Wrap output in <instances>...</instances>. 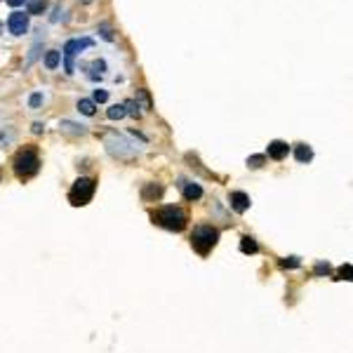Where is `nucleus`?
I'll list each match as a JSON object with an SVG mask.
<instances>
[{"label": "nucleus", "mask_w": 353, "mask_h": 353, "mask_svg": "<svg viewBox=\"0 0 353 353\" xmlns=\"http://www.w3.org/2000/svg\"><path fill=\"white\" fill-rule=\"evenodd\" d=\"M106 146H109V153H113L118 158H132L142 151L139 144L129 142L127 137H111V139H106Z\"/></svg>", "instance_id": "nucleus-5"}, {"label": "nucleus", "mask_w": 353, "mask_h": 353, "mask_svg": "<svg viewBox=\"0 0 353 353\" xmlns=\"http://www.w3.org/2000/svg\"><path fill=\"white\" fill-rule=\"evenodd\" d=\"M48 7H50V0H28L26 10L28 14H42Z\"/></svg>", "instance_id": "nucleus-12"}, {"label": "nucleus", "mask_w": 353, "mask_h": 353, "mask_svg": "<svg viewBox=\"0 0 353 353\" xmlns=\"http://www.w3.org/2000/svg\"><path fill=\"white\" fill-rule=\"evenodd\" d=\"M78 111L82 116H95V102L92 99H80L78 102Z\"/></svg>", "instance_id": "nucleus-18"}, {"label": "nucleus", "mask_w": 353, "mask_h": 353, "mask_svg": "<svg viewBox=\"0 0 353 353\" xmlns=\"http://www.w3.org/2000/svg\"><path fill=\"white\" fill-rule=\"evenodd\" d=\"M261 163H264V156H252V158H247V165H250V167H261Z\"/></svg>", "instance_id": "nucleus-25"}, {"label": "nucleus", "mask_w": 353, "mask_h": 353, "mask_svg": "<svg viewBox=\"0 0 353 353\" xmlns=\"http://www.w3.org/2000/svg\"><path fill=\"white\" fill-rule=\"evenodd\" d=\"M109 118L111 120H120V118H125V106H111L109 109Z\"/></svg>", "instance_id": "nucleus-19"}, {"label": "nucleus", "mask_w": 353, "mask_h": 353, "mask_svg": "<svg viewBox=\"0 0 353 353\" xmlns=\"http://www.w3.org/2000/svg\"><path fill=\"white\" fill-rule=\"evenodd\" d=\"M137 95H139V99L144 102V109H151V99H149V95H146V90H139Z\"/></svg>", "instance_id": "nucleus-26"}, {"label": "nucleus", "mask_w": 353, "mask_h": 353, "mask_svg": "<svg viewBox=\"0 0 353 353\" xmlns=\"http://www.w3.org/2000/svg\"><path fill=\"white\" fill-rule=\"evenodd\" d=\"M97 31L102 33V38H104V40H113V31H111V26H109V24H106V21H102Z\"/></svg>", "instance_id": "nucleus-20"}, {"label": "nucleus", "mask_w": 353, "mask_h": 353, "mask_svg": "<svg viewBox=\"0 0 353 353\" xmlns=\"http://www.w3.org/2000/svg\"><path fill=\"white\" fill-rule=\"evenodd\" d=\"M229 200H231V207L236 212H245L250 207V196L243 193V191H233L231 196H229Z\"/></svg>", "instance_id": "nucleus-10"}, {"label": "nucleus", "mask_w": 353, "mask_h": 353, "mask_svg": "<svg viewBox=\"0 0 353 353\" xmlns=\"http://www.w3.org/2000/svg\"><path fill=\"white\" fill-rule=\"evenodd\" d=\"M294 156H297L299 163H308V160L313 158V151H311V146H306V144H299L297 149H294Z\"/></svg>", "instance_id": "nucleus-15"}, {"label": "nucleus", "mask_w": 353, "mask_h": 353, "mask_svg": "<svg viewBox=\"0 0 353 353\" xmlns=\"http://www.w3.org/2000/svg\"><path fill=\"white\" fill-rule=\"evenodd\" d=\"M257 250H259L257 240L250 236H243V240H240V252H243V254H254Z\"/></svg>", "instance_id": "nucleus-13"}, {"label": "nucleus", "mask_w": 353, "mask_h": 353, "mask_svg": "<svg viewBox=\"0 0 353 353\" xmlns=\"http://www.w3.org/2000/svg\"><path fill=\"white\" fill-rule=\"evenodd\" d=\"M7 28L12 35H24L28 31V14L24 12H12L7 17Z\"/></svg>", "instance_id": "nucleus-7"}, {"label": "nucleus", "mask_w": 353, "mask_h": 353, "mask_svg": "<svg viewBox=\"0 0 353 353\" xmlns=\"http://www.w3.org/2000/svg\"><path fill=\"white\" fill-rule=\"evenodd\" d=\"M151 219H153V224L163 226L167 231H184V226L189 222L186 212H184L182 207H174V205H165V207L156 210L151 214Z\"/></svg>", "instance_id": "nucleus-1"}, {"label": "nucleus", "mask_w": 353, "mask_h": 353, "mask_svg": "<svg viewBox=\"0 0 353 353\" xmlns=\"http://www.w3.org/2000/svg\"><path fill=\"white\" fill-rule=\"evenodd\" d=\"M26 0H7V5H12V7H19V5H24Z\"/></svg>", "instance_id": "nucleus-29"}, {"label": "nucleus", "mask_w": 353, "mask_h": 353, "mask_svg": "<svg viewBox=\"0 0 353 353\" xmlns=\"http://www.w3.org/2000/svg\"><path fill=\"white\" fill-rule=\"evenodd\" d=\"M217 240H219V231L212 229V226H207V224L196 226L193 233H191V245H193V250H196L198 254H203V257L217 245Z\"/></svg>", "instance_id": "nucleus-3"}, {"label": "nucleus", "mask_w": 353, "mask_h": 353, "mask_svg": "<svg viewBox=\"0 0 353 353\" xmlns=\"http://www.w3.org/2000/svg\"><path fill=\"white\" fill-rule=\"evenodd\" d=\"M59 127H61V132H66V135H85V132H87L85 125H78V122H71V120H61Z\"/></svg>", "instance_id": "nucleus-11"}, {"label": "nucleus", "mask_w": 353, "mask_h": 353, "mask_svg": "<svg viewBox=\"0 0 353 353\" xmlns=\"http://www.w3.org/2000/svg\"><path fill=\"white\" fill-rule=\"evenodd\" d=\"M14 174L19 176V179H28V176L38 174L40 170V158H38V151L33 146H26V149H21L17 156H14Z\"/></svg>", "instance_id": "nucleus-2"}, {"label": "nucleus", "mask_w": 353, "mask_h": 353, "mask_svg": "<svg viewBox=\"0 0 353 353\" xmlns=\"http://www.w3.org/2000/svg\"><path fill=\"white\" fill-rule=\"evenodd\" d=\"M280 264L285 266V269H287V266H290V269H294V266H299V259L297 257H290V261L285 259V261H280Z\"/></svg>", "instance_id": "nucleus-27"}, {"label": "nucleus", "mask_w": 353, "mask_h": 353, "mask_svg": "<svg viewBox=\"0 0 353 353\" xmlns=\"http://www.w3.org/2000/svg\"><path fill=\"white\" fill-rule=\"evenodd\" d=\"M327 271H330V266H327V264H318V266H316V273H327Z\"/></svg>", "instance_id": "nucleus-28"}, {"label": "nucleus", "mask_w": 353, "mask_h": 353, "mask_svg": "<svg viewBox=\"0 0 353 353\" xmlns=\"http://www.w3.org/2000/svg\"><path fill=\"white\" fill-rule=\"evenodd\" d=\"M90 45H92V38H82V40L73 38V40H68L64 45V68H66V73H73V57L80 55L82 50L90 48Z\"/></svg>", "instance_id": "nucleus-6"}, {"label": "nucleus", "mask_w": 353, "mask_h": 353, "mask_svg": "<svg viewBox=\"0 0 353 353\" xmlns=\"http://www.w3.org/2000/svg\"><path fill=\"white\" fill-rule=\"evenodd\" d=\"M33 132H35V135H40V132H42V122H33Z\"/></svg>", "instance_id": "nucleus-30"}, {"label": "nucleus", "mask_w": 353, "mask_h": 353, "mask_svg": "<svg viewBox=\"0 0 353 353\" xmlns=\"http://www.w3.org/2000/svg\"><path fill=\"white\" fill-rule=\"evenodd\" d=\"M97 191V182L95 179H90V176H80L78 182L71 186V191H68V200H71V205H87L90 200H92V196H95Z\"/></svg>", "instance_id": "nucleus-4"}, {"label": "nucleus", "mask_w": 353, "mask_h": 353, "mask_svg": "<svg viewBox=\"0 0 353 353\" xmlns=\"http://www.w3.org/2000/svg\"><path fill=\"white\" fill-rule=\"evenodd\" d=\"M38 55H40V42H35L33 48H31V52H28V59H26V66H31V64L38 59Z\"/></svg>", "instance_id": "nucleus-21"}, {"label": "nucleus", "mask_w": 353, "mask_h": 353, "mask_svg": "<svg viewBox=\"0 0 353 353\" xmlns=\"http://www.w3.org/2000/svg\"><path fill=\"white\" fill-rule=\"evenodd\" d=\"M82 3H92V0H82Z\"/></svg>", "instance_id": "nucleus-31"}, {"label": "nucleus", "mask_w": 353, "mask_h": 353, "mask_svg": "<svg viewBox=\"0 0 353 353\" xmlns=\"http://www.w3.org/2000/svg\"><path fill=\"white\" fill-rule=\"evenodd\" d=\"M179 189H182L186 200H198V198H203V189H200L198 184L189 182V179H179Z\"/></svg>", "instance_id": "nucleus-8"}, {"label": "nucleus", "mask_w": 353, "mask_h": 353, "mask_svg": "<svg viewBox=\"0 0 353 353\" xmlns=\"http://www.w3.org/2000/svg\"><path fill=\"white\" fill-rule=\"evenodd\" d=\"M266 153H269V158H273V160H283V158L290 153V146H287L285 142H280V139H276V142L269 144V149H266Z\"/></svg>", "instance_id": "nucleus-9"}, {"label": "nucleus", "mask_w": 353, "mask_h": 353, "mask_svg": "<svg viewBox=\"0 0 353 353\" xmlns=\"http://www.w3.org/2000/svg\"><path fill=\"white\" fill-rule=\"evenodd\" d=\"M106 99H109V92H106V90H95V99H92V102L104 104Z\"/></svg>", "instance_id": "nucleus-24"}, {"label": "nucleus", "mask_w": 353, "mask_h": 353, "mask_svg": "<svg viewBox=\"0 0 353 353\" xmlns=\"http://www.w3.org/2000/svg\"><path fill=\"white\" fill-rule=\"evenodd\" d=\"M160 196H163V186H156V184H151V186H146V189L142 191L144 200H158Z\"/></svg>", "instance_id": "nucleus-16"}, {"label": "nucleus", "mask_w": 353, "mask_h": 353, "mask_svg": "<svg viewBox=\"0 0 353 353\" xmlns=\"http://www.w3.org/2000/svg\"><path fill=\"white\" fill-rule=\"evenodd\" d=\"M40 104H42V95H40V92L31 95V99H28V106H31V109H38Z\"/></svg>", "instance_id": "nucleus-23"}, {"label": "nucleus", "mask_w": 353, "mask_h": 353, "mask_svg": "<svg viewBox=\"0 0 353 353\" xmlns=\"http://www.w3.org/2000/svg\"><path fill=\"white\" fill-rule=\"evenodd\" d=\"M104 71H106V61L104 59L92 61V66H90V78H92V80H99L104 75Z\"/></svg>", "instance_id": "nucleus-14"}, {"label": "nucleus", "mask_w": 353, "mask_h": 353, "mask_svg": "<svg viewBox=\"0 0 353 353\" xmlns=\"http://www.w3.org/2000/svg\"><path fill=\"white\" fill-rule=\"evenodd\" d=\"M61 61V52H57V50H50L48 55H45V66L48 68H57Z\"/></svg>", "instance_id": "nucleus-17"}, {"label": "nucleus", "mask_w": 353, "mask_h": 353, "mask_svg": "<svg viewBox=\"0 0 353 353\" xmlns=\"http://www.w3.org/2000/svg\"><path fill=\"white\" fill-rule=\"evenodd\" d=\"M125 106V113H129V116H139V104L137 102H127V104H122Z\"/></svg>", "instance_id": "nucleus-22"}]
</instances>
